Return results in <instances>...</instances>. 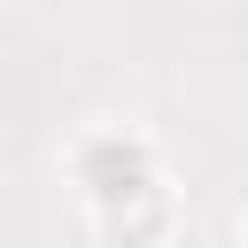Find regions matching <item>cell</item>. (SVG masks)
<instances>
[{
    "instance_id": "6da1fadb",
    "label": "cell",
    "mask_w": 248,
    "mask_h": 248,
    "mask_svg": "<svg viewBox=\"0 0 248 248\" xmlns=\"http://www.w3.org/2000/svg\"><path fill=\"white\" fill-rule=\"evenodd\" d=\"M70 178H78L101 240H155V232H170L163 163H155L147 140H132V132H85L70 147Z\"/></svg>"
},
{
    "instance_id": "7a4b0ae2",
    "label": "cell",
    "mask_w": 248,
    "mask_h": 248,
    "mask_svg": "<svg viewBox=\"0 0 248 248\" xmlns=\"http://www.w3.org/2000/svg\"><path fill=\"white\" fill-rule=\"evenodd\" d=\"M240 240H248V209H240Z\"/></svg>"
}]
</instances>
